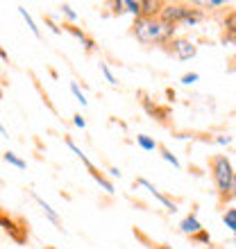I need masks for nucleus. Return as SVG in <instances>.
Returning <instances> with one entry per match:
<instances>
[{"label": "nucleus", "mask_w": 236, "mask_h": 249, "mask_svg": "<svg viewBox=\"0 0 236 249\" xmlns=\"http://www.w3.org/2000/svg\"><path fill=\"white\" fill-rule=\"evenodd\" d=\"M177 27L164 23L161 18H134L132 34L145 46H168L175 39Z\"/></svg>", "instance_id": "f257e3e1"}, {"label": "nucleus", "mask_w": 236, "mask_h": 249, "mask_svg": "<svg viewBox=\"0 0 236 249\" xmlns=\"http://www.w3.org/2000/svg\"><path fill=\"white\" fill-rule=\"evenodd\" d=\"M209 170H211V177H214V184H216L218 204L220 206L230 204L227 195H230V186H232V179H234V168H232L230 159L225 154H214L209 159Z\"/></svg>", "instance_id": "f03ea898"}, {"label": "nucleus", "mask_w": 236, "mask_h": 249, "mask_svg": "<svg viewBox=\"0 0 236 249\" xmlns=\"http://www.w3.org/2000/svg\"><path fill=\"white\" fill-rule=\"evenodd\" d=\"M191 9H193L191 2H164V9L159 14V18L164 23H168V25L177 27L184 23V18L191 14Z\"/></svg>", "instance_id": "7ed1b4c3"}, {"label": "nucleus", "mask_w": 236, "mask_h": 249, "mask_svg": "<svg viewBox=\"0 0 236 249\" xmlns=\"http://www.w3.org/2000/svg\"><path fill=\"white\" fill-rule=\"evenodd\" d=\"M166 50H168V53H173L177 59H182V61L193 59V57H196V53H197L196 43H193V41H189V39H182V36H175V39L166 46Z\"/></svg>", "instance_id": "20e7f679"}, {"label": "nucleus", "mask_w": 236, "mask_h": 249, "mask_svg": "<svg viewBox=\"0 0 236 249\" xmlns=\"http://www.w3.org/2000/svg\"><path fill=\"white\" fill-rule=\"evenodd\" d=\"M0 229H5L16 243H25V229L27 227L20 222V220H14V217H9L7 213H2V211H0Z\"/></svg>", "instance_id": "39448f33"}, {"label": "nucleus", "mask_w": 236, "mask_h": 249, "mask_svg": "<svg viewBox=\"0 0 236 249\" xmlns=\"http://www.w3.org/2000/svg\"><path fill=\"white\" fill-rule=\"evenodd\" d=\"M134 186H143V188H148V190H150V193H152V195L157 197L159 202L164 204L166 209L171 211V213H175V211H177V204L173 202V199H168V197H166L164 193H161V190H157V188H155V184H150V181H148V179H143V177L134 179Z\"/></svg>", "instance_id": "423d86ee"}, {"label": "nucleus", "mask_w": 236, "mask_h": 249, "mask_svg": "<svg viewBox=\"0 0 236 249\" xmlns=\"http://www.w3.org/2000/svg\"><path fill=\"white\" fill-rule=\"evenodd\" d=\"M138 98H141V105H143V109L148 113H150L152 118H157L159 123H164L166 124V118H168V109H166V107H159V105H152L150 102V98H148V95H145V93H138Z\"/></svg>", "instance_id": "0eeeda50"}, {"label": "nucleus", "mask_w": 236, "mask_h": 249, "mask_svg": "<svg viewBox=\"0 0 236 249\" xmlns=\"http://www.w3.org/2000/svg\"><path fill=\"white\" fill-rule=\"evenodd\" d=\"M64 30H66V32H71L78 41H82V46L86 48V53H93V50H96V41H93L91 36L84 32V30H79L75 23H64Z\"/></svg>", "instance_id": "6e6552de"}, {"label": "nucleus", "mask_w": 236, "mask_h": 249, "mask_svg": "<svg viewBox=\"0 0 236 249\" xmlns=\"http://www.w3.org/2000/svg\"><path fill=\"white\" fill-rule=\"evenodd\" d=\"M161 9H164L161 0H141V16L138 18H159Z\"/></svg>", "instance_id": "1a4fd4ad"}, {"label": "nucleus", "mask_w": 236, "mask_h": 249, "mask_svg": "<svg viewBox=\"0 0 236 249\" xmlns=\"http://www.w3.org/2000/svg\"><path fill=\"white\" fill-rule=\"evenodd\" d=\"M179 229H182V233H186V236H196L197 231H202V224H200V220L196 217V213H191V215H186L179 222Z\"/></svg>", "instance_id": "9d476101"}, {"label": "nucleus", "mask_w": 236, "mask_h": 249, "mask_svg": "<svg viewBox=\"0 0 236 249\" xmlns=\"http://www.w3.org/2000/svg\"><path fill=\"white\" fill-rule=\"evenodd\" d=\"M134 236L138 238V240H141V243L145 245V247L148 249H173L171 245H164V243H155V240H152L150 236H148V233H143V231L141 229H137V227H134Z\"/></svg>", "instance_id": "9b49d317"}, {"label": "nucleus", "mask_w": 236, "mask_h": 249, "mask_svg": "<svg viewBox=\"0 0 236 249\" xmlns=\"http://www.w3.org/2000/svg\"><path fill=\"white\" fill-rule=\"evenodd\" d=\"M32 197H34V202H37V204H39V206H41V209H43V213H46V215L50 217V220H53V222L59 227V224H61V220H59V215H57V213H55V209H53V206H50V204H48L46 199H41V197L37 195V193H34ZM59 229H61V227H59Z\"/></svg>", "instance_id": "f8f14e48"}, {"label": "nucleus", "mask_w": 236, "mask_h": 249, "mask_svg": "<svg viewBox=\"0 0 236 249\" xmlns=\"http://www.w3.org/2000/svg\"><path fill=\"white\" fill-rule=\"evenodd\" d=\"M89 172H91V177L96 179V181H98V184L102 186V188H105L107 193H109V195H112V193H114V186H112V181H109V179H107L105 175H102V172H100L98 168H96V165H93V168H89Z\"/></svg>", "instance_id": "ddd939ff"}, {"label": "nucleus", "mask_w": 236, "mask_h": 249, "mask_svg": "<svg viewBox=\"0 0 236 249\" xmlns=\"http://www.w3.org/2000/svg\"><path fill=\"white\" fill-rule=\"evenodd\" d=\"M66 145H68V147H71V150H73V152H75V157H78V159H79V161H82V163H84V165H86V170H89V168H93V163H91V161H89V157H86L84 152L79 150L78 145L73 143V138H71V136H66Z\"/></svg>", "instance_id": "4468645a"}, {"label": "nucleus", "mask_w": 236, "mask_h": 249, "mask_svg": "<svg viewBox=\"0 0 236 249\" xmlns=\"http://www.w3.org/2000/svg\"><path fill=\"white\" fill-rule=\"evenodd\" d=\"M137 143L141 145L145 152L159 150V143H157V141H155V138H150V136H145V134H138V136H137Z\"/></svg>", "instance_id": "2eb2a0df"}, {"label": "nucleus", "mask_w": 236, "mask_h": 249, "mask_svg": "<svg viewBox=\"0 0 236 249\" xmlns=\"http://www.w3.org/2000/svg\"><path fill=\"white\" fill-rule=\"evenodd\" d=\"M200 20H204V12H202V9H196V5H193V9H191V14L184 18L182 25H191V27H193V25H197Z\"/></svg>", "instance_id": "dca6fc26"}, {"label": "nucleus", "mask_w": 236, "mask_h": 249, "mask_svg": "<svg viewBox=\"0 0 236 249\" xmlns=\"http://www.w3.org/2000/svg\"><path fill=\"white\" fill-rule=\"evenodd\" d=\"M2 159H5L9 165H16L19 170H25V168H27L25 161H23V159H19L16 154H14V152H5V154H2Z\"/></svg>", "instance_id": "f3484780"}, {"label": "nucleus", "mask_w": 236, "mask_h": 249, "mask_svg": "<svg viewBox=\"0 0 236 249\" xmlns=\"http://www.w3.org/2000/svg\"><path fill=\"white\" fill-rule=\"evenodd\" d=\"M19 12H20V16H23V18H25L27 27H30V30H32V34H34V36H37V39H41V32H39V27L34 25L32 16H30V14H27V9H25V7H19Z\"/></svg>", "instance_id": "a211bd4d"}, {"label": "nucleus", "mask_w": 236, "mask_h": 249, "mask_svg": "<svg viewBox=\"0 0 236 249\" xmlns=\"http://www.w3.org/2000/svg\"><path fill=\"white\" fill-rule=\"evenodd\" d=\"M223 222L230 227L232 231H234V236H236V209H227L223 213Z\"/></svg>", "instance_id": "6ab92c4d"}, {"label": "nucleus", "mask_w": 236, "mask_h": 249, "mask_svg": "<svg viewBox=\"0 0 236 249\" xmlns=\"http://www.w3.org/2000/svg\"><path fill=\"white\" fill-rule=\"evenodd\" d=\"M223 32H236V12H230L223 18Z\"/></svg>", "instance_id": "aec40b11"}, {"label": "nucleus", "mask_w": 236, "mask_h": 249, "mask_svg": "<svg viewBox=\"0 0 236 249\" xmlns=\"http://www.w3.org/2000/svg\"><path fill=\"white\" fill-rule=\"evenodd\" d=\"M125 12H130V14H134V18H138L141 16V0H125Z\"/></svg>", "instance_id": "412c9836"}, {"label": "nucleus", "mask_w": 236, "mask_h": 249, "mask_svg": "<svg viewBox=\"0 0 236 249\" xmlns=\"http://www.w3.org/2000/svg\"><path fill=\"white\" fill-rule=\"evenodd\" d=\"M159 152H161V159H166L168 163H173V168H179V161H177L175 154H171V150H166L164 145H159Z\"/></svg>", "instance_id": "4be33fe9"}, {"label": "nucleus", "mask_w": 236, "mask_h": 249, "mask_svg": "<svg viewBox=\"0 0 236 249\" xmlns=\"http://www.w3.org/2000/svg\"><path fill=\"white\" fill-rule=\"evenodd\" d=\"M100 71H102V75H105V77H107V82H109V84H114V86L118 84V79L114 77V72L109 71V66H107L105 61H100Z\"/></svg>", "instance_id": "5701e85b"}, {"label": "nucleus", "mask_w": 236, "mask_h": 249, "mask_svg": "<svg viewBox=\"0 0 236 249\" xmlns=\"http://www.w3.org/2000/svg\"><path fill=\"white\" fill-rule=\"evenodd\" d=\"M191 240H193V243H209V233H207V231H197L196 236H191Z\"/></svg>", "instance_id": "b1692460"}, {"label": "nucleus", "mask_w": 236, "mask_h": 249, "mask_svg": "<svg viewBox=\"0 0 236 249\" xmlns=\"http://www.w3.org/2000/svg\"><path fill=\"white\" fill-rule=\"evenodd\" d=\"M71 91H73V93H75V98H78V100H79V102H82V107H84V105H86V98H84V93L79 91V86H78V84H75V82H71Z\"/></svg>", "instance_id": "393cba45"}, {"label": "nucleus", "mask_w": 236, "mask_h": 249, "mask_svg": "<svg viewBox=\"0 0 236 249\" xmlns=\"http://www.w3.org/2000/svg\"><path fill=\"white\" fill-rule=\"evenodd\" d=\"M197 77H200L197 72H186L182 77V84H193V82H197Z\"/></svg>", "instance_id": "a878e982"}, {"label": "nucleus", "mask_w": 236, "mask_h": 249, "mask_svg": "<svg viewBox=\"0 0 236 249\" xmlns=\"http://www.w3.org/2000/svg\"><path fill=\"white\" fill-rule=\"evenodd\" d=\"M61 12H64L66 16H68V20H71V23H73L75 18H78V14H75V12L71 9V5H61Z\"/></svg>", "instance_id": "bb28decb"}, {"label": "nucleus", "mask_w": 236, "mask_h": 249, "mask_svg": "<svg viewBox=\"0 0 236 249\" xmlns=\"http://www.w3.org/2000/svg\"><path fill=\"white\" fill-rule=\"evenodd\" d=\"M114 7V14H125V0H116V2H112Z\"/></svg>", "instance_id": "cd10ccee"}, {"label": "nucleus", "mask_w": 236, "mask_h": 249, "mask_svg": "<svg viewBox=\"0 0 236 249\" xmlns=\"http://www.w3.org/2000/svg\"><path fill=\"white\" fill-rule=\"evenodd\" d=\"M236 199V172H234V179H232V186H230V195H227V202Z\"/></svg>", "instance_id": "c85d7f7f"}, {"label": "nucleus", "mask_w": 236, "mask_h": 249, "mask_svg": "<svg viewBox=\"0 0 236 249\" xmlns=\"http://www.w3.org/2000/svg\"><path fill=\"white\" fill-rule=\"evenodd\" d=\"M73 123L78 124V127H82V129H84V127H86L84 118H82V116H79V113H75V116H73Z\"/></svg>", "instance_id": "c756f323"}, {"label": "nucleus", "mask_w": 236, "mask_h": 249, "mask_svg": "<svg viewBox=\"0 0 236 249\" xmlns=\"http://www.w3.org/2000/svg\"><path fill=\"white\" fill-rule=\"evenodd\" d=\"M216 143H220V145H230L232 143V138L230 136H218V138H214Z\"/></svg>", "instance_id": "7c9ffc66"}, {"label": "nucleus", "mask_w": 236, "mask_h": 249, "mask_svg": "<svg viewBox=\"0 0 236 249\" xmlns=\"http://www.w3.org/2000/svg\"><path fill=\"white\" fill-rule=\"evenodd\" d=\"M227 68H230L232 72L236 71V54H234V57H232V59H230V66H227Z\"/></svg>", "instance_id": "2f4dec72"}, {"label": "nucleus", "mask_w": 236, "mask_h": 249, "mask_svg": "<svg viewBox=\"0 0 236 249\" xmlns=\"http://www.w3.org/2000/svg\"><path fill=\"white\" fill-rule=\"evenodd\" d=\"M0 57H2V59H5V61L9 59V57H7V53H5V50H2V48H0Z\"/></svg>", "instance_id": "473e14b6"}, {"label": "nucleus", "mask_w": 236, "mask_h": 249, "mask_svg": "<svg viewBox=\"0 0 236 249\" xmlns=\"http://www.w3.org/2000/svg\"><path fill=\"white\" fill-rule=\"evenodd\" d=\"M0 134H5V127H2V124H0Z\"/></svg>", "instance_id": "72a5a7b5"}, {"label": "nucleus", "mask_w": 236, "mask_h": 249, "mask_svg": "<svg viewBox=\"0 0 236 249\" xmlns=\"http://www.w3.org/2000/svg\"><path fill=\"white\" fill-rule=\"evenodd\" d=\"M0 98H2V89H0Z\"/></svg>", "instance_id": "f704fd0d"}]
</instances>
